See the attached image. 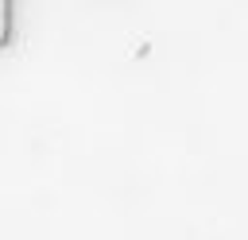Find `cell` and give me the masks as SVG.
Returning <instances> with one entry per match:
<instances>
[{
	"mask_svg": "<svg viewBox=\"0 0 248 240\" xmlns=\"http://www.w3.org/2000/svg\"><path fill=\"white\" fill-rule=\"evenodd\" d=\"M16 39V0H0V50H8Z\"/></svg>",
	"mask_w": 248,
	"mask_h": 240,
	"instance_id": "cell-1",
	"label": "cell"
}]
</instances>
